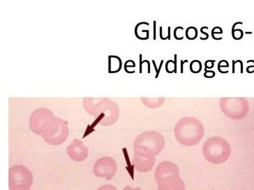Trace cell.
Segmentation results:
<instances>
[{
  "instance_id": "cell-15",
  "label": "cell",
  "mask_w": 254,
  "mask_h": 190,
  "mask_svg": "<svg viewBox=\"0 0 254 190\" xmlns=\"http://www.w3.org/2000/svg\"><path fill=\"white\" fill-rule=\"evenodd\" d=\"M186 37L189 40H194L198 37V30L195 27H189L185 32Z\"/></svg>"
},
{
  "instance_id": "cell-29",
  "label": "cell",
  "mask_w": 254,
  "mask_h": 190,
  "mask_svg": "<svg viewBox=\"0 0 254 190\" xmlns=\"http://www.w3.org/2000/svg\"><path fill=\"white\" fill-rule=\"evenodd\" d=\"M168 38L169 40H170V27H168Z\"/></svg>"
},
{
  "instance_id": "cell-2",
  "label": "cell",
  "mask_w": 254,
  "mask_h": 190,
  "mask_svg": "<svg viewBox=\"0 0 254 190\" xmlns=\"http://www.w3.org/2000/svg\"><path fill=\"white\" fill-rule=\"evenodd\" d=\"M176 138L182 145L190 147L199 143L203 138L204 129L202 123L194 118L179 120L175 127Z\"/></svg>"
},
{
  "instance_id": "cell-5",
  "label": "cell",
  "mask_w": 254,
  "mask_h": 190,
  "mask_svg": "<svg viewBox=\"0 0 254 190\" xmlns=\"http://www.w3.org/2000/svg\"><path fill=\"white\" fill-rule=\"evenodd\" d=\"M33 183L31 171L23 165H15L8 171L9 189L20 190L30 188Z\"/></svg>"
},
{
  "instance_id": "cell-31",
  "label": "cell",
  "mask_w": 254,
  "mask_h": 190,
  "mask_svg": "<svg viewBox=\"0 0 254 190\" xmlns=\"http://www.w3.org/2000/svg\"><path fill=\"white\" fill-rule=\"evenodd\" d=\"M235 73V61L233 60V74Z\"/></svg>"
},
{
  "instance_id": "cell-21",
  "label": "cell",
  "mask_w": 254,
  "mask_h": 190,
  "mask_svg": "<svg viewBox=\"0 0 254 190\" xmlns=\"http://www.w3.org/2000/svg\"><path fill=\"white\" fill-rule=\"evenodd\" d=\"M216 76L214 71L211 70H205L204 76L206 78H212Z\"/></svg>"
},
{
  "instance_id": "cell-17",
  "label": "cell",
  "mask_w": 254,
  "mask_h": 190,
  "mask_svg": "<svg viewBox=\"0 0 254 190\" xmlns=\"http://www.w3.org/2000/svg\"><path fill=\"white\" fill-rule=\"evenodd\" d=\"M182 28V27H177L175 29V30H174V37H175L177 40H180L184 38V36H183L182 32H184V31L179 32Z\"/></svg>"
},
{
  "instance_id": "cell-13",
  "label": "cell",
  "mask_w": 254,
  "mask_h": 190,
  "mask_svg": "<svg viewBox=\"0 0 254 190\" xmlns=\"http://www.w3.org/2000/svg\"><path fill=\"white\" fill-rule=\"evenodd\" d=\"M108 61H109L108 71L110 73L119 72L121 70L122 61L119 57H117V56H109Z\"/></svg>"
},
{
  "instance_id": "cell-8",
  "label": "cell",
  "mask_w": 254,
  "mask_h": 190,
  "mask_svg": "<svg viewBox=\"0 0 254 190\" xmlns=\"http://www.w3.org/2000/svg\"><path fill=\"white\" fill-rule=\"evenodd\" d=\"M156 181L159 184L180 179L179 168L173 162L165 161L157 166L155 172Z\"/></svg>"
},
{
  "instance_id": "cell-25",
  "label": "cell",
  "mask_w": 254,
  "mask_h": 190,
  "mask_svg": "<svg viewBox=\"0 0 254 190\" xmlns=\"http://www.w3.org/2000/svg\"><path fill=\"white\" fill-rule=\"evenodd\" d=\"M174 57H175V60H174V65H175V71H174V74H177V54H175Z\"/></svg>"
},
{
  "instance_id": "cell-14",
  "label": "cell",
  "mask_w": 254,
  "mask_h": 190,
  "mask_svg": "<svg viewBox=\"0 0 254 190\" xmlns=\"http://www.w3.org/2000/svg\"><path fill=\"white\" fill-rule=\"evenodd\" d=\"M202 63L199 60H194L191 62L190 71L193 74H199L202 70Z\"/></svg>"
},
{
  "instance_id": "cell-28",
  "label": "cell",
  "mask_w": 254,
  "mask_h": 190,
  "mask_svg": "<svg viewBox=\"0 0 254 190\" xmlns=\"http://www.w3.org/2000/svg\"><path fill=\"white\" fill-rule=\"evenodd\" d=\"M140 73L141 74L142 73V64H143V62H142V54H140Z\"/></svg>"
},
{
  "instance_id": "cell-12",
  "label": "cell",
  "mask_w": 254,
  "mask_h": 190,
  "mask_svg": "<svg viewBox=\"0 0 254 190\" xmlns=\"http://www.w3.org/2000/svg\"><path fill=\"white\" fill-rule=\"evenodd\" d=\"M185 184L181 179L159 184L158 190H185Z\"/></svg>"
},
{
  "instance_id": "cell-6",
  "label": "cell",
  "mask_w": 254,
  "mask_h": 190,
  "mask_svg": "<svg viewBox=\"0 0 254 190\" xmlns=\"http://www.w3.org/2000/svg\"><path fill=\"white\" fill-rule=\"evenodd\" d=\"M165 141L163 136L158 132H145L135 139L134 148H143L155 155L163 150Z\"/></svg>"
},
{
  "instance_id": "cell-3",
  "label": "cell",
  "mask_w": 254,
  "mask_h": 190,
  "mask_svg": "<svg viewBox=\"0 0 254 190\" xmlns=\"http://www.w3.org/2000/svg\"><path fill=\"white\" fill-rule=\"evenodd\" d=\"M69 134L67 122L55 116L44 123L42 130V136L45 142L52 146H58L64 143Z\"/></svg>"
},
{
  "instance_id": "cell-18",
  "label": "cell",
  "mask_w": 254,
  "mask_h": 190,
  "mask_svg": "<svg viewBox=\"0 0 254 190\" xmlns=\"http://www.w3.org/2000/svg\"><path fill=\"white\" fill-rule=\"evenodd\" d=\"M166 70L169 74H172L175 71V65H174V61L169 60L166 64Z\"/></svg>"
},
{
  "instance_id": "cell-22",
  "label": "cell",
  "mask_w": 254,
  "mask_h": 190,
  "mask_svg": "<svg viewBox=\"0 0 254 190\" xmlns=\"http://www.w3.org/2000/svg\"><path fill=\"white\" fill-rule=\"evenodd\" d=\"M189 62V61L187 60H181L180 62V73L181 74H183L184 73V64H185V63H187Z\"/></svg>"
},
{
  "instance_id": "cell-4",
  "label": "cell",
  "mask_w": 254,
  "mask_h": 190,
  "mask_svg": "<svg viewBox=\"0 0 254 190\" xmlns=\"http://www.w3.org/2000/svg\"><path fill=\"white\" fill-rule=\"evenodd\" d=\"M203 154L208 162L214 164H222L229 157V144L221 137H212L205 143Z\"/></svg>"
},
{
  "instance_id": "cell-26",
  "label": "cell",
  "mask_w": 254,
  "mask_h": 190,
  "mask_svg": "<svg viewBox=\"0 0 254 190\" xmlns=\"http://www.w3.org/2000/svg\"><path fill=\"white\" fill-rule=\"evenodd\" d=\"M164 60H162L161 62L160 66H159V68L158 69V73H157V75H156L155 78L158 77L159 74H160L161 69H162V66H163Z\"/></svg>"
},
{
  "instance_id": "cell-27",
  "label": "cell",
  "mask_w": 254,
  "mask_h": 190,
  "mask_svg": "<svg viewBox=\"0 0 254 190\" xmlns=\"http://www.w3.org/2000/svg\"><path fill=\"white\" fill-rule=\"evenodd\" d=\"M252 62H253L254 65L248 66V67L247 68V72H248L250 69H252V71L254 73V60H252Z\"/></svg>"
},
{
  "instance_id": "cell-23",
  "label": "cell",
  "mask_w": 254,
  "mask_h": 190,
  "mask_svg": "<svg viewBox=\"0 0 254 190\" xmlns=\"http://www.w3.org/2000/svg\"><path fill=\"white\" fill-rule=\"evenodd\" d=\"M207 27H203L201 28V32L203 34V35H205V37H206V40L209 38V35L208 34L206 33V32H204L205 29H206Z\"/></svg>"
},
{
  "instance_id": "cell-20",
  "label": "cell",
  "mask_w": 254,
  "mask_h": 190,
  "mask_svg": "<svg viewBox=\"0 0 254 190\" xmlns=\"http://www.w3.org/2000/svg\"><path fill=\"white\" fill-rule=\"evenodd\" d=\"M215 62H216L215 60H207L206 63H205V66H206L205 70L212 69L214 67Z\"/></svg>"
},
{
  "instance_id": "cell-24",
  "label": "cell",
  "mask_w": 254,
  "mask_h": 190,
  "mask_svg": "<svg viewBox=\"0 0 254 190\" xmlns=\"http://www.w3.org/2000/svg\"><path fill=\"white\" fill-rule=\"evenodd\" d=\"M123 190H142L140 188H133L131 187L127 186Z\"/></svg>"
},
{
  "instance_id": "cell-1",
  "label": "cell",
  "mask_w": 254,
  "mask_h": 190,
  "mask_svg": "<svg viewBox=\"0 0 254 190\" xmlns=\"http://www.w3.org/2000/svg\"><path fill=\"white\" fill-rule=\"evenodd\" d=\"M85 110L98 119V123L103 126L114 124L120 116V110L114 102L107 98L101 101H94V98H84Z\"/></svg>"
},
{
  "instance_id": "cell-9",
  "label": "cell",
  "mask_w": 254,
  "mask_h": 190,
  "mask_svg": "<svg viewBox=\"0 0 254 190\" xmlns=\"http://www.w3.org/2000/svg\"><path fill=\"white\" fill-rule=\"evenodd\" d=\"M118 164L111 157H103L98 159L94 166V174L99 178L111 181L116 174Z\"/></svg>"
},
{
  "instance_id": "cell-33",
  "label": "cell",
  "mask_w": 254,
  "mask_h": 190,
  "mask_svg": "<svg viewBox=\"0 0 254 190\" xmlns=\"http://www.w3.org/2000/svg\"><path fill=\"white\" fill-rule=\"evenodd\" d=\"M245 34H247H247H252V32H246Z\"/></svg>"
},
{
  "instance_id": "cell-16",
  "label": "cell",
  "mask_w": 254,
  "mask_h": 190,
  "mask_svg": "<svg viewBox=\"0 0 254 190\" xmlns=\"http://www.w3.org/2000/svg\"><path fill=\"white\" fill-rule=\"evenodd\" d=\"M232 36L235 40H240V39L243 38L244 32L240 29H238V30L235 29V30H232Z\"/></svg>"
},
{
  "instance_id": "cell-19",
  "label": "cell",
  "mask_w": 254,
  "mask_h": 190,
  "mask_svg": "<svg viewBox=\"0 0 254 190\" xmlns=\"http://www.w3.org/2000/svg\"><path fill=\"white\" fill-rule=\"evenodd\" d=\"M97 190H118L115 188V186H112V185H104L99 187Z\"/></svg>"
},
{
  "instance_id": "cell-30",
  "label": "cell",
  "mask_w": 254,
  "mask_h": 190,
  "mask_svg": "<svg viewBox=\"0 0 254 190\" xmlns=\"http://www.w3.org/2000/svg\"><path fill=\"white\" fill-rule=\"evenodd\" d=\"M154 39L156 40V21H154Z\"/></svg>"
},
{
  "instance_id": "cell-10",
  "label": "cell",
  "mask_w": 254,
  "mask_h": 190,
  "mask_svg": "<svg viewBox=\"0 0 254 190\" xmlns=\"http://www.w3.org/2000/svg\"><path fill=\"white\" fill-rule=\"evenodd\" d=\"M54 116V114L48 109L40 108L35 110L30 118V127L32 132L36 135H42L44 123Z\"/></svg>"
},
{
  "instance_id": "cell-11",
  "label": "cell",
  "mask_w": 254,
  "mask_h": 190,
  "mask_svg": "<svg viewBox=\"0 0 254 190\" xmlns=\"http://www.w3.org/2000/svg\"><path fill=\"white\" fill-rule=\"evenodd\" d=\"M67 153L70 158L76 162L84 161L88 156L87 147L83 143L82 141L75 139L72 144L67 147Z\"/></svg>"
},
{
  "instance_id": "cell-7",
  "label": "cell",
  "mask_w": 254,
  "mask_h": 190,
  "mask_svg": "<svg viewBox=\"0 0 254 190\" xmlns=\"http://www.w3.org/2000/svg\"><path fill=\"white\" fill-rule=\"evenodd\" d=\"M133 167L141 173L152 171L155 164V155L143 148H134Z\"/></svg>"
},
{
  "instance_id": "cell-32",
  "label": "cell",
  "mask_w": 254,
  "mask_h": 190,
  "mask_svg": "<svg viewBox=\"0 0 254 190\" xmlns=\"http://www.w3.org/2000/svg\"><path fill=\"white\" fill-rule=\"evenodd\" d=\"M9 190H30V188H27V189H20V190L9 189Z\"/></svg>"
}]
</instances>
